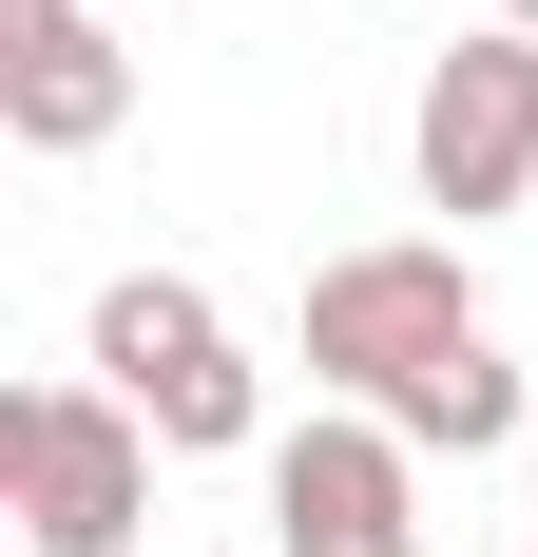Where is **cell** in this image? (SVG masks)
Returning <instances> with one entry per match:
<instances>
[{
    "instance_id": "cell-2",
    "label": "cell",
    "mask_w": 538,
    "mask_h": 557,
    "mask_svg": "<svg viewBox=\"0 0 538 557\" xmlns=\"http://www.w3.org/2000/svg\"><path fill=\"white\" fill-rule=\"evenodd\" d=\"M77 366H97L135 423H155L173 461H231V443H269V366L231 346V308L193 270H115L97 288V327H77Z\"/></svg>"
},
{
    "instance_id": "cell-5",
    "label": "cell",
    "mask_w": 538,
    "mask_h": 557,
    "mask_svg": "<svg viewBox=\"0 0 538 557\" xmlns=\"http://www.w3.org/2000/svg\"><path fill=\"white\" fill-rule=\"evenodd\" d=\"M404 173H424V212H519L538 193V39L519 20H481V39L424 58V97H404Z\"/></svg>"
},
{
    "instance_id": "cell-4",
    "label": "cell",
    "mask_w": 538,
    "mask_h": 557,
    "mask_svg": "<svg viewBox=\"0 0 538 557\" xmlns=\"http://www.w3.org/2000/svg\"><path fill=\"white\" fill-rule=\"evenodd\" d=\"M269 557H424V443L366 423V404H308L269 423Z\"/></svg>"
},
{
    "instance_id": "cell-7",
    "label": "cell",
    "mask_w": 538,
    "mask_h": 557,
    "mask_svg": "<svg viewBox=\"0 0 538 557\" xmlns=\"http://www.w3.org/2000/svg\"><path fill=\"white\" fill-rule=\"evenodd\" d=\"M481 20H519V39H538V0H481Z\"/></svg>"
},
{
    "instance_id": "cell-8",
    "label": "cell",
    "mask_w": 538,
    "mask_h": 557,
    "mask_svg": "<svg viewBox=\"0 0 538 557\" xmlns=\"http://www.w3.org/2000/svg\"><path fill=\"white\" fill-rule=\"evenodd\" d=\"M519 481H538V443H519Z\"/></svg>"
},
{
    "instance_id": "cell-3",
    "label": "cell",
    "mask_w": 538,
    "mask_h": 557,
    "mask_svg": "<svg viewBox=\"0 0 538 557\" xmlns=\"http://www.w3.org/2000/svg\"><path fill=\"white\" fill-rule=\"evenodd\" d=\"M0 461H20V557H135L173 443L77 366V385H20V404H0Z\"/></svg>"
},
{
    "instance_id": "cell-1",
    "label": "cell",
    "mask_w": 538,
    "mask_h": 557,
    "mask_svg": "<svg viewBox=\"0 0 538 557\" xmlns=\"http://www.w3.org/2000/svg\"><path fill=\"white\" fill-rule=\"evenodd\" d=\"M308 404H366V423H404L424 461L538 443L519 346H500L481 270H462L442 231H366V250H327V270H308Z\"/></svg>"
},
{
    "instance_id": "cell-6",
    "label": "cell",
    "mask_w": 538,
    "mask_h": 557,
    "mask_svg": "<svg viewBox=\"0 0 538 557\" xmlns=\"http://www.w3.org/2000/svg\"><path fill=\"white\" fill-rule=\"evenodd\" d=\"M0 135H20V154H115V135H135V39H115V0H0Z\"/></svg>"
}]
</instances>
